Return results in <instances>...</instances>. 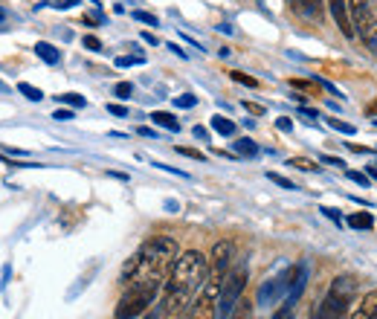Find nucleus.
Returning <instances> with one entry per match:
<instances>
[{
  "label": "nucleus",
  "mask_w": 377,
  "mask_h": 319,
  "mask_svg": "<svg viewBox=\"0 0 377 319\" xmlns=\"http://www.w3.org/2000/svg\"><path fill=\"white\" fill-rule=\"evenodd\" d=\"M209 279V258L198 249H186L180 253L169 279L163 285V305L169 308V316H177L189 311L194 296L201 294V287Z\"/></svg>",
  "instance_id": "obj_1"
},
{
  "label": "nucleus",
  "mask_w": 377,
  "mask_h": 319,
  "mask_svg": "<svg viewBox=\"0 0 377 319\" xmlns=\"http://www.w3.org/2000/svg\"><path fill=\"white\" fill-rule=\"evenodd\" d=\"M177 256H180V249H177L174 238H169V235H154V238L145 241L128 261H125V267L119 273V282L122 285H134V282L165 285Z\"/></svg>",
  "instance_id": "obj_2"
},
{
  "label": "nucleus",
  "mask_w": 377,
  "mask_h": 319,
  "mask_svg": "<svg viewBox=\"0 0 377 319\" xmlns=\"http://www.w3.org/2000/svg\"><path fill=\"white\" fill-rule=\"evenodd\" d=\"M354 294H357V282L351 276H337V279L331 282L328 294L323 296V302L311 311V319H343L348 313V308H351Z\"/></svg>",
  "instance_id": "obj_3"
},
{
  "label": "nucleus",
  "mask_w": 377,
  "mask_h": 319,
  "mask_svg": "<svg viewBox=\"0 0 377 319\" xmlns=\"http://www.w3.org/2000/svg\"><path fill=\"white\" fill-rule=\"evenodd\" d=\"M163 285L160 282H134L125 285V294L116 305V319H136L157 302Z\"/></svg>",
  "instance_id": "obj_4"
},
{
  "label": "nucleus",
  "mask_w": 377,
  "mask_h": 319,
  "mask_svg": "<svg viewBox=\"0 0 377 319\" xmlns=\"http://www.w3.org/2000/svg\"><path fill=\"white\" fill-rule=\"evenodd\" d=\"M247 287V265L232 267L227 276L221 279V296H218V319H230V313L235 311V305L241 302Z\"/></svg>",
  "instance_id": "obj_5"
},
{
  "label": "nucleus",
  "mask_w": 377,
  "mask_h": 319,
  "mask_svg": "<svg viewBox=\"0 0 377 319\" xmlns=\"http://www.w3.org/2000/svg\"><path fill=\"white\" fill-rule=\"evenodd\" d=\"M348 12H351V23L357 38L371 52H377V15L371 9V0H348Z\"/></svg>",
  "instance_id": "obj_6"
},
{
  "label": "nucleus",
  "mask_w": 377,
  "mask_h": 319,
  "mask_svg": "<svg viewBox=\"0 0 377 319\" xmlns=\"http://www.w3.org/2000/svg\"><path fill=\"white\" fill-rule=\"evenodd\" d=\"M299 270H302V265H293V267H287L285 273H278V276H273V279H267L261 287H258V308H273L276 302H282L287 294H290V287L296 285V279H299Z\"/></svg>",
  "instance_id": "obj_7"
},
{
  "label": "nucleus",
  "mask_w": 377,
  "mask_h": 319,
  "mask_svg": "<svg viewBox=\"0 0 377 319\" xmlns=\"http://www.w3.org/2000/svg\"><path fill=\"white\" fill-rule=\"evenodd\" d=\"M218 296H221V279L209 276L206 285L201 287V294L189 305L186 319H218Z\"/></svg>",
  "instance_id": "obj_8"
},
{
  "label": "nucleus",
  "mask_w": 377,
  "mask_h": 319,
  "mask_svg": "<svg viewBox=\"0 0 377 319\" xmlns=\"http://www.w3.org/2000/svg\"><path fill=\"white\" fill-rule=\"evenodd\" d=\"M232 258H235V244L232 241H218L212 247V256H209V276L223 279V273L230 270Z\"/></svg>",
  "instance_id": "obj_9"
},
{
  "label": "nucleus",
  "mask_w": 377,
  "mask_h": 319,
  "mask_svg": "<svg viewBox=\"0 0 377 319\" xmlns=\"http://www.w3.org/2000/svg\"><path fill=\"white\" fill-rule=\"evenodd\" d=\"M328 9H331L334 21H337L340 32H343L345 38H357L354 23H351V12H348V0H328Z\"/></svg>",
  "instance_id": "obj_10"
},
{
  "label": "nucleus",
  "mask_w": 377,
  "mask_h": 319,
  "mask_svg": "<svg viewBox=\"0 0 377 319\" xmlns=\"http://www.w3.org/2000/svg\"><path fill=\"white\" fill-rule=\"evenodd\" d=\"M348 319H377V290H369V294L357 302V308L351 311Z\"/></svg>",
  "instance_id": "obj_11"
},
{
  "label": "nucleus",
  "mask_w": 377,
  "mask_h": 319,
  "mask_svg": "<svg viewBox=\"0 0 377 319\" xmlns=\"http://www.w3.org/2000/svg\"><path fill=\"white\" fill-rule=\"evenodd\" d=\"M290 6L299 12V15L311 18V21H323V12H325V3L323 0H290Z\"/></svg>",
  "instance_id": "obj_12"
},
{
  "label": "nucleus",
  "mask_w": 377,
  "mask_h": 319,
  "mask_svg": "<svg viewBox=\"0 0 377 319\" xmlns=\"http://www.w3.org/2000/svg\"><path fill=\"white\" fill-rule=\"evenodd\" d=\"M151 122L160 125V128H165V131H172V134H177V131H180V122H177V116H174V114H169V110H154V114H151Z\"/></svg>",
  "instance_id": "obj_13"
},
{
  "label": "nucleus",
  "mask_w": 377,
  "mask_h": 319,
  "mask_svg": "<svg viewBox=\"0 0 377 319\" xmlns=\"http://www.w3.org/2000/svg\"><path fill=\"white\" fill-rule=\"evenodd\" d=\"M35 55H38V59L44 61V64H59V61H61V52L55 50L52 44H47V41H38V44H35Z\"/></svg>",
  "instance_id": "obj_14"
},
{
  "label": "nucleus",
  "mask_w": 377,
  "mask_h": 319,
  "mask_svg": "<svg viewBox=\"0 0 377 319\" xmlns=\"http://www.w3.org/2000/svg\"><path fill=\"white\" fill-rule=\"evenodd\" d=\"M209 125H212V131L221 134V136H232V134H235V122L227 119V116H221V114H215Z\"/></svg>",
  "instance_id": "obj_15"
},
{
  "label": "nucleus",
  "mask_w": 377,
  "mask_h": 319,
  "mask_svg": "<svg viewBox=\"0 0 377 319\" xmlns=\"http://www.w3.org/2000/svg\"><path fill=\"white\" fill-rule=\"evenodd\" d=\"M348 224H351L354 229H371L374 227V218L369 212H354L351 218H348Z\"/></svg>",
  "instance_id": "obj_16"
},
{
  "label": "nucleus",
  "mask_w": 377,
  "mask_h": 319,
  "mask_svg": "<svg viewBox=\"0 0 377 319\" xmlns=\"http://www.w3.org/2000/svg\"><path fill=\"white\" fill-rule=\"evenodd\" d=\"M235 154H241V157H256V154H258V145L244 136V140L235 143Z\"/></svg>",
  "instance_id": "obj_17"
},
{
  "label": "nucleus",
  "mask_w": 377,
  "mask_h": 319,
  "mask_svg": "<svg viewBox=\"0 0 377 319\" xmlns=\"http://www.w3.org/2000/svg\"><path fill=\"white\" fill-rule=\"evenodd\" d=\"M230 319H253V305L241 299L238 305H235V311L230 313Z\"/></svg>",
  "instance_id": "obj_18"
},
{
  "label": "nucleus",
  "mask_w": 377,
  "mask_h": 319,
  "mask_svg": "<svg viewBox=\"0 0 377 319\" xmlns=\"http://www.w3.org/2000/svg\"><path fill=\"white\" fill-rule=\"evenodd\" d=\"M287 165H293V169H299V172H314V169H316V160H308V157H290Z\"/></svg>",
  "instance_id": "obj_19"
},
{
  "label": "nucleus",
  "mask_w": 377,
  "mask_h": 319,
  "mask_svg": "<svg viewBox=\"0 0 377 319\" xmlns=\"http://www.w3.org/2000/svg\"><path fill=\"white\" fill-rule=\"evenodd\" d=\"M59 102H64V105H70V107H85L88 102H85V96H79V93H61V96H55Z\"/></svg>",
  "instance_id": "obj_20"
},
{
  "label": "nucleus",
  "mask_w": 377,
  "mask_h": 319,
  "mask_svg": "<svg viewBox=\"0 0 377 319\" xmlns=\"http://www.w3.org/2000/svg\"><path fill=\"white\" fill-rule=\"evenodd\" d=\"M145 319H169V308L163 305V299L154 302V308H148V311H145Z\"/></svg>",
  "instance_id": "obj_21"
},
{
  "label": "nucleus",
  "mask_w": 377,
  "mask_h": 319,
  "mask_svg": "<svg viewBox=\"0 0 377 319\" xmlns=\"http://www.w3.org/2000/svg\"><path fill=\"white\" fill-rule=\"evenodd\" d=\"M18 90H21V93H23L30 102H41V99H44V93H41L38 88H32V85H26V81H21Z\"/></svg>",
  "instance_id": "obj_22"
},
{
  "label": "nucleus",
  "mask_w": 377,
  "mask_h": 319,
  "mask_svg": "<svg viewBox=\"0 0 377 319\" xmlns=\"http://www.w3.org/2000/svg\"><path fill=\"white\" fill-rule=\"evenodd\" d=\"M230 79H232V81H238V85H247V88H258V79L247 76V73H238V70H232Z\"/></svg>",
  "instance_id": "obj_23"
},
{
  "label": "nucleus",
  "mask_w": 377,
  "mask_h": 319,
  "mask_svg": "<svg viewBox=\"0 0 377 319\" xmlns=\"http://www.w3.org/2000/svg\"><path fill=\"white\" fill-rule=\"evenodd\" d=\"M267 180L270 183H276V186H282V189H299L293 180H287V177H282V174H276V172H267Z\"/></svg>",
  "instance_id": "obj_24"
},
{
  "label": "nucleus",
  "mask_w": 377,
  "mask_h": 319,
  "mask_svg": "<svg viewBox=\"0 0 377 319\" xmlns=\"http://www.w3.org/2000/svg\"><path fill=\"white\" fill-rule=\"evenodd\" d=\"M290 88L305 90V93H319V88L314 85V81H305V79H290Z\"/></svg>",
  "instance_id": "obj_25"
},
{
  "label": "nucleus",
  "mask_w": 377,
  "mask_h": 319,
  "mask_svg": "<svg viewBox=\"0 0 377 319\" xmlns=\"http://www.w3.org/2000/svg\"><path fill=\"white\" fill-rule=\"evenodd\" d=\"M328 125H331L334 131H340V134H348V136H351V134L357 131L354 125H348V122H340V119H328Z\"/></svg>",
  "instance_id": "obj_26"
},
{
  "label": "nucleus",
  "mask_w": 377,
  "mask_h": 319,
  "mask_svg": "<svg viewBox=\"0 0 377 319\" xmlns=\"http://www.w3.org/2000/svg\"><path fill=\"white\" fill-rule=\"evenodd\" d=\"M145 59L143 55H119L116 59V67H131V64H143Z\"/></svg>",
  "instance_id": "obj_27"
},
{
  "label": "nucleus",
  "mask_w": 377,
  "mask_h": 319,
  "mask_svg": "<svg viewBox=\"0 0 377 319\" xmlns=\"http://www.w3.org/2000/svg\"><path fill=\"white\" fill-rule=\"evenodd\" d=\"M81 44H85L90 52H102V41L96 35H85V38H81Z\"/></svg>",
  "instance_id": "obj_28"
},
{
  "label": "nucleus",
  "mask_w": 377,
  "mask_h": 319,
  "mask_svg": "<svg viewBox=\"0 0 377 319\" xmlns=\"http://www.w3.org/2000/svg\"><path fill=\"white\" fill-rule=\"evenodd\" d=\"M174 105H177V107H194V105H198V96L183 93V96H177V99H174Z\"/></svg>",
  "instance_id": "obj_29"
},
{
  "label": "nucleus",
  "mask_w": 377,
  "mask_h": 319,
  "mask_svg": "<svg viewBox=\"0 0 377 319\" xmlns=\"http://www.w3.org/2000/svg\"><path fill=\"white\" fill-rule=\"evenodd\" d=\"M114 93L119 96V99H128V96L134 93V88H131V81H119V85L114 88Z\"/></svg>",
  "instance_id": "obj_30"
},
{
  "label": "nucleus",
  "mask_w": 377,
  "mask_h": 319,
  "mask_svg": "<svg viewBox=\"0 0 377 319\" xmlns=\"http://www.w3.org/2000/svg\"><path fill=\"white\" fill-rule=\"evenodd\" d=\"M348 177H351L354 183L363 186V189H369V186H371V183H369V174H363V172H348Z\"/></svg>",
  "instance_id": "obj_31"
},
{
  "label": "nucleus",
  "mask_w": 377,
  "mask_h": 319,
  "mask_svg": "<svg viewBox=\"0 0 377 319\" xmlns=\"http://www.w3.org/2000/svg\"><path fill=\"white\" fill-rule=\"evenodd\" d=\"M79 3V0H47V6H52V9H73Z\"/></svg>",
  "instance_id": "obj_32"
},
{
  "label": "nucleus",
  "mask_w": 377,
  "mask_h": 319,
  "mask_svg": "<svg viewBox=\"0 0 377 319\" xmlns=\"http://www.w3.org/2000/svg\"><path fill=\"white\" fill-rule=\"evenodd\" d=\"M134 18L143 21V23H148V26H157V18L151 15V12H134Z\"/></svg>",
  "instance_id": "obj_33"
},
{
  "label": "nucleus",
  "mask_w": 377,
  "mask_h": 319,
  "mask_svg": "<svg viewBox=\"0 0 377 319\" xmlns=\"http://www.w3.org/2000/svg\"><path fill=\"white\" fill-rule=\"evenodd\" d=\"M52 119H59V122H70V119H73V110H70V107H59V110H55V114H52Z\"/></svg>",
  "instance_id": "obj_34"
},
{
  "label": "nucleus",
  "mask_w": 377,
  "mask_h": 319,
  "mask_svg": "<svg viewBox=\"0 0 377 319\" xmlns=\"http://www.w3.org/2000/svg\"><path fill=\"white\" fill-rule=\"evenodd\" d=\"M244 110L253 116H264V105H256V102H244Z\"/></svg>",
  "instance_id": "obj_35"
},
{
  "label": "nucleus",
  "mask_w": 377,
  "mask_h": 319,
  "mask_svg": "<svg viewBox=\"0 0 377 319\" xmlns=\"http://www.w3.org/2000/svg\"><path fill=\"white\" fill-rule=\"evenodd\" d=\"M319 212H323L325 218H331V220H337V224H343V215H340L337 209H331V206H323V209H319Z\"/></svg>",
  "instance_id": "obj_36"
},
{
  "label": "nucleus",
  "mask_w": 377,
  "mask_h": 319,
  "mask_svg": "<svg viewBox=\"0 0 377 319\" xmlns=\"http://www.w3.org/2000/svg\"><path fill=\"white\" fill-rule=\"evenodd\" d=\"M270 319H293V308H290V305H285V308H278Z\"/></svg>",
  "instance_id": "obj_37"
},
{
  "label": "nucleus",
  "mask_w": 377,
  "mask_h": 319,
  "mask_svg": "<svg viewBox=\"0 0 377 319\" xmlns=\"http://www.w3.org/2000/svg\"><path fill=\"white\" fill-rule=\"evenodd\" d=\"M177 151H180V154H183V157H192V160H201V163L206 160V157L201 154V151H194V148H177Z\"/></svg>",
  "instance_id": "obj_38"
},
{
  "label": "nucleus",
  "mask_w": 377,
  "mask_h": 319,
  "mask_svg": "<svg viewBox=\"0 0 377 319\" xmlns=\"http://www.w3.org/2000/svg\"><path fill=\"white\" fill-rule=\"evenodd\" d=\"M108 114H114V116H128V107H125V105H108Z\"/></svg>",
  "instance_id": "obj_39"
},
{
  "label": "nucleus",
  "mask_w": 377,
  "mask_h": 319,
  "mask_svg": "<svg viewBox=\"0 0 377 319\" xmlns=\"http://www.w3.org/2000/svg\"><path fill=\"white\" fill-rule=\"evenodd\" d=\"M276 125H278V131H285V134H290V131H293V122H290L287 116H282V119H278Z\"/></svg>",
  "instance_id": "obj_40"
},
{
  "label": "nucleus",
  "mask_w": 377,
  "mask_h": 319,
  "mask_svg": "<svg viewBox=\"0 0 377 319\" xmlns=\"http://www.w3.org/2000/svg\"><path fill=\"white\" fill-rule=\"evenodd\" d=\"M192 134L198 136V140H209V131H206V128H201V125H198V128H194Z\"/></svg>",
  "instance_id": "obj_41"
},
{
  "label": "nucleus",
  "mask_w": 377,
  "mask_h": 319,
  "mask_svg": "<svg viewBox=\"0 0 377 319\" xmlns=\"http://www.w3.org/2000/svg\"><path fill=\"white\" fill-rule=\"evenodd\" d=\"M143 41H145V44H157V38L151 35V32H143Z\"/></svg>",
  "instance_id": "obj_42"
},
{
  "label": "nucleus",
  "mask_w": 377,
  "mask_h": 319,
  "mask_svg": "<svg viewBox=\"0 0 377 319\" xmlns=\"http://www.w3.org/2000/svg\"><path fill=\"white\" fill-rule=\"evenodd\" d=\"M323 163H331V165H345L343 160H337V157H323Z\"/></svg>",
  "instance_id": "obj_43"
},
{
  "label": "nucleus",
  "mask_w": 377,
  "mask_h": 319,
  "mask_svg": "<svg viewBox=\"0 0 377 319\" xmlns=\"http://www.w3.org/2000/svg\"><path fill=\"white\" fill-rule=\"evenodd\" d=\"M369 174H371L374 180H377V169H374V165H371V169H369Z\"/></svg>",
  "instance_id": "obj_44"
},
{
  "label": "nucleus",
  "mask_w": 377,
  "mask_h": 319,
  "mask_svg": "<svg viewBox=\"0 0 377 319\" xmlns=\"http://www.w3.org/2000/svg\"><path fill=\"white\" fill-rule=\"evenodd\" d=\"M0 21H3V9H0Z\"/></svg>",
  "instance_id": "obj_45"
},
{
  "label": "nucleus",
  "mask_w": 377,
  "mask_h": 319,
  "mask_svg": "<svg viewBox=\"0 0 377 319\" xmlns=\"http://www.w3.org/2000/svg\"><path fill=\"white\" fill-rule=\"evenodd\" d=\"M371 110H374V114H377V105H374V107H371Z\"/></svg>",
  "instance_id": "obj_46"
}]
</instances>
